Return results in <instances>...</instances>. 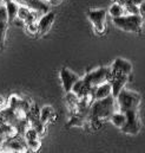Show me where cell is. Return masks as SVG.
I'll return each instance as SVG.
<instances>
[{
    "label": "cell",
    "mask_w": 145,
    "mask_h": 153,
    "mask_svg": "<svg viewBox=\"0 0 145 153\" xmlns=\"http://www.w3.org/2000/svg\"><path fill=\"white\" fill-rule=\"evenodd\" d=\"M114 101L116 97H113L112 95H110L105 99H100V100H94L90 107L89 114L91 116L98 117L102 121L110 120V116L113 113V108H114Z\"/></svg>",
    "instance_id": "cell-1"
},
{
    "label": "cell",
    "mask_w": 145,
    "mask_h": 153,
    "mask_svg": "<svg viewBox=\"0 0 145 153\" xmlns=\"http://www.w3.org/2000/svg\"><path fill=\"white\" fill-rule=\"evenodd\" d=\"M112 23L120 30L133 33H142V25H143L142 14L120 16L117 18H112Z\"/></svg>",
    "instance_id": "cell-2"
},
{
    "label": "cell",
    "mask_w": 145,
    "mask_h": 153,
    "mask_svg": "<svg viewBox=\"0 0 145 153\" xmlns=\"http://www.w3.org/2000/svg\"><path fill=\"white\" fill-rule=\"evenodd\" d=\"M116 100L118 102L120 112L125 113L130 109H138V106L141 103V95L135 91L122 89L120 93L117 95Z\"/></svg>",
    "instance_id": "cell-3"
},
{
    "label": "cell",
    "mask_w": 145,
    "mask_h": 153,
    "mask_svg": "<svg viewBox=\"0 0 145 153\" xmlns=\"http://www.w3.org/2000/svg\"><path fill=\"white\" fill-rule=\"evenodd\" d=\"M111 68L109 67H100V68H97L90 73H87L85 75V79L92 85V87H97L104 82H109L110 78H111Z\"/></svg>",
    "instance_id": "cell-4"
},
{
    "label": "cell",
    "mask_w": 145,
    "mask_h": 153,
    "mask_svg": "<svg viewBox=\"0 0 145 153\" xmlns=\"http://www.w3.org/2000/svg\"><path fill=\"white\" fill-rule=\"evenodd\" d=\"M106 14H108V12L105 10H93L92 8V10H89V12H87V17H89L90 22L93 24L94 30L99 35H103L105 32Z\"/></svg>",
    "instance_id": "cell-5"
},
{
    "label": "cell",
    "mask_w": 145,
    "mask_h": 153,
    "mask_svg": "<svg viewBox=\"0 0 145 153\" xmlns=\"http://www.w3.org/2000/svg\"><path fill=\"white\" fill-rule=\"evenodd\" d=\"M125 115H126V122L120 128L122 132H124L126 134H131V135L137 134L139 132V129H141V121H139V117H138L137 109L126 111Z\"/></svg>",
    "instance_id": "cell-6"
},
{
    "label": "cell",
    "mask_w": 145,
    "mask_h": 153,
    "mask_svg": "<svg viewBox=\"0 0 145 153\" xmlns=\"http://www.w3.org/2000/svg\"><path fill=\"white\" fill-rule=\"evenodd\" d=\"M2 150H8L11 152H27V145L25 139H21L19 135L6 139L1 147Z\"/></svg>",
    "instance_id": "cell-7"
},
{
    "label": "cell",
    "mask_w": 145,
    "mask_h": 153,
    "mask_svg": "<svg viewBox=\"0 0 145 153\" xmlns=\"http://www.w3.org/2000/svg\"><path fill=\"white\" fill-rule=\"evenodd\" d=\"M130 75L126 74H119V73H112L111 78H110V84L112 88V96L117 97V95L120 93V90L124 88V85L126 84L127 79Z\"/></svg>",
    "instance_id": "cell-8"
},
{
    "label": "cell",
    "mask_w": 145,
    "mask_h": 153,
    "mask_svg": "<svg viewBox=\"0 0 145 153\" xmlns=\"http://www.w3.org/2000/svg\"><path fill=\"white\" fill-rule=\"evenodd\" d=\"M78 79H79V76L77 74H74L69 68H63L60 70V81H62V84H63L65 93H70L72 90L73 84Z\"/></svg>",
    "instance_id": "cell-9"
},
{
    "label": "cell",
    "mask_w": 145,
    "mask_h": 153,
    "mask_svg": "<svg viewBox=\"0 0 145 153\" xmlns=\"http://www.w3.org/2000/svg\"><path fill=\"white\" fill-rule=\"evenodd\" d=\"M56 19V13L48 11L45 14H41V18L38 22V36H44L45 33H47L51 29V26L53 25Z\"/></svg>",
    "instance_id": "cell-10"
},
{
    "label": "cell",
    "mask_w": 145,
    "mask_h": 153,
    "mask_svg": "<svg viewBox=\"0 0 145 153\" xmlns=\"http://www.w3.org/2000/svg\"><path fill=\"white\" fill-rule=\"evenodd\" d=\"M21 6H26L38 14H45L48 12V5L44 0H14Z\"/></svg>",
    "instance_id": "cell-11"
},
{
    "label": "cell",
    "mask_w": 145,
    "mask_h": 153,
    "mask_svg": "<svg viewBox=\"0 0 145 153\" xmlns=\"http://www.w3.org/2000/svg\"><path fill=\"white\" fill-rule=\"evenodd\" d=\"M94 90V87H92L85 78H79L72 87L73 94H75L78 97H84L86 95H89L90 93H92Z\"/></svg>",
    "instance_id": "cell-12"
},
{
    "label": "cell",
    "mask_w": 145,
    "mask_h": 153,
    "mask_svg": "<svg viewBox=\"0 0 145 153\" xmlns=\"http://www.w3.org/2000/svg\"><path fill=\"white\" fill-rule=\"evenodd\" d=\"M132 71V65L129 61L123 59V58H117L112 67H111V73H119V74H126L130 75Z\"/></svg>",
    "instance_id": "cell-13"
},
{
    "label": "cell",
    "mask_w": 145,
    "mask_h": 153,
    "mask_svg": "<svg viewBox=\"0 0 145 153\" xmlns=\"http://www.w3.org/2000/svg\"><path fill=\"white\" fill-rule=\"evenodd\" d=\"M37 14H38L37 12L30 10L29 7L19 5L17 18H19L20 20H23L24 24H29V23H32V22H37Z\"/></svg>",
    "instance_id": "cell-14"
},
{
    "label": "cell",
    "mask_w": 145,
    "mask_h": 153,
    "mask_svg": "<svg viewBox=\"0 0 145 153\" xmlns=\"http://www.w3.org/2000/svg\"><path fill=\"white\" fill-rule=\"evenodd\" d=\"M94 100H100V99H105L110 95H112V88L110 82H104L99 85H97L94 88Z\"/></svg>",
    "instance_id": "cell-15"
},
{
    "label": "cell",
    "mask_w": 145,
    "mask_h": 153,
    "mask_svg": "<svg viewBox=\"0 0 145 153\" xmlns=\"http://www.w3.org/2000/svg\"><path fill=\"white\" fill-rule=\"evenodd\" d=\"M57 117V114L54 112V109L51 107V106H44L41 109H40V115H39V119L40 121L44 123V125H47L50 122H53Z\"/></svg>",
    "instance_id": "cell-16"
},
{
    "label": "cell",
    "mask_w": 145,
    "mask_h": 153,
    "mask_svg": "<svg viewBox=\"0 0 145 153\" xmlns=\"http://www.w3.org/2000/svg\"><path fill=\"white\" fill-rule=\"evenodd\" d=\"M6 6V11H7V22L8 24H12L13 20L17 18L18 16V10H19V4L15 2L14 0L12 1H7L5 2Z\"/></svg>",
    "instance_id": "cell-17"
},
{
    "label": "cell",
    "mask_w": 145,
    "mask_h": 153,
    "mask_svg": "<svg viewBox=\"0 0 145 153\" xmlns=\"http://www.w3.org/2000/svg\"><path fill=\"white\" fill-rule=\"evenodd\" d=\"M86 123V117L80 114L71 115L70 120L67 121V127H85Z\"/></svg>",
    "instance_id": "cell-18"
},
{
    "label": "cell",
    "mask_w": 145,
    "mask_h": 153,
    "mask_svg": "<svg viewBox=\"0 0 145 153\" xmlns=\"http://www.w3.org/2000/svg\"><path fill=\"white\" fill-rule=\"evenodd\" d=\"M110 121L118 128H122L125 122H126V115L124 112H119V113H112L110 116Z\"/></svg>",
    "instance_id": "cell-19"
},
{
    "label": "cell",
    "mask_w": 145,
    "mask_h": 153,
    "mask_svg": "<svg viewBox=\"0 0 145 153\" xmlns=\"http://www.w3.org/2000/svg\"><path fill=\"white\" fill-rule=\"evenodd\" d=\"M124 11H125L124 6L120 5V4H118V2H113L109 8V13L111 14L112 18H117V17L123 16L124 14Z\"/></svg>",
    "instance_id": "cell-20"
},
{
    "label": "cell",
    "mask_w": 145,
    "mask_h": 153,
    "mask_svg": "<svg viewBox=\"0 0 145 153\" xmlns=\"http://www.w3.org/2000/svg\"><path fill=\"white\" fill-rule=\"evenodd\" d=\"M27 145V151L31 152H38L41 147V141L40 139H33V140H25Z\"/></svg>",
    "instance_id": "cell-21"
},
{
    "label": "cell",
    "mask_w": 145,
    "mask_h": 153,
    "mask_svg": "<svg viewBox=\"0 0 145 153\" xmlns=\"http://www.w3.org/2000/svg\"><path fill=\"white\" fill-rule=\"evenodd\" d=\"M24 139L25 140H33V139H40V137H39V134H38V132L36 131V128H33V127H29L25 132H24Z\"/></svg>",
    "instance_id": "cell-22"
},
{
    "label": "cell",
    "mask_w": 145,
    "mask_h": 153,
    "mask_svg": "<svg viewBox=\"0 0 145 153\" xmlns=\"http://www.w3.org/2000/svg\"><path fill=\"white\" fill-rule=\"evenodd\" d=\"M124 7H125V10H126L130 14H141V8H139V6L135 5V4L131 2L130 0H126V2L124 4Z\"/></svg>",
    "instance_id": "cell-23"
},
{
    "label": "cell",
    "mask_w": 145,
    "mask_h": 153,
    "mask_svg": "<svg viewBox=\"0 0 145 153\" xmlns=\"http://www.w3.org/2000/svg\"><path fill=\"white\" fill-rule=\"evenodd\" d=\"M7 22H1L0 20V50L4 49V44H5V36H6V31H7Z\"/></svg>",
    "instance_id": "cell-24"
},
{
    "label": "cell",
    "mask_w": 145,
    "mask_h": 153,
    "mask_svg": "<svg viewBox=\"0 0 145 153\" xmlns=\"http://www.w3.org/2000/svg\"><path fill=\"white\" fill-rule=\"evenodd\" d=\"M24 26L26 29V32L30 36H38V23L37 22H32V23L25 24Z\"/></svg>",
    "instance_id": "cell-25"
},
{
    "label": "cell",
    "mask_w": 145,
    "mask_h": 153,
    "mask_svg": "<svg viewBox=\"0 0 145 153\" xmlns=\"http://www.w3.org/2000/svg\"><path fill=\"white\" fill-rule=\"evenodd\" d=\"M0 20L1 22H7V11H6L5 5H0Z\"/></svg>",
    "instance_id": "cell-26"
},
{
    "label": "cell",
    "mask_w": 145,
    "mask_h": 153,
    "mask_svg": "<svg viewBox=\"0 0 145 153\" xmlns=\"http://www.w3.org/2000/svg\"><path fill=\"white\" fill-rule=\"evenodd\" d=\"M130 1H131V2H133V4H135V5H137V6H142L145 0H130Z\"/></svg>",
    "instance_id": "cell-27"
},
{
    "label": "cell",
    "mask_w": 145,
    "mask_h": 153,
    "mask_svg": "<svg viewBox=\"0 0 145 153\" xmlns=\"http://www.w3.org/2000/svg\"><path fill=\"white\" fill-rule=\"evenodd\" d=\"M5 108V101L2 97H0V111H2Z\"/></svg>",
    "instance_id": "cell-28"
},
{
    "label": "cell",
    "mask_w": 145,
    "mask_h": 153,
    "mask_svg": "<svg viewBox=\"0 0 145 153\" xmlns=\"http://www.w3.org/2000/svg\"><path fill=\"white\" fill-rule=\"evenodd\" d=\"M50 2H51V4H53V5H56V4H58V2H59V0H50Z\"/></svg>",
    "instance_id": "cell-29"
},
{
    "label": "cell",
    "mask_w": 145,
    "mask_h": 153,
    "mask_svg": "<svg viewBox=\"0 0 145 153\" xmlns=\"http://www.w3.org/2000/svg\"><path fill=\"white\" fill-rule=\"evenodd\" d=\"M4 1H5V2H7V1H12V0H4Z\"/></svg>",
    "instance_id": "cell-30"
},
{
    "label": "cell",
    "mask_w": 145,
    "mask_h": 153,
    "mask_svg": "<svg viewBox=\"0 0 145 153\" xmlns=\"http://www.w3.org/2000/svg\"><path fill=\"white\" fill-rule=\"evenodd\" d=\"M44 1H50V0H44Z\"/></svg>",
    "instance_id": "cell-31"
}]
</instances>
